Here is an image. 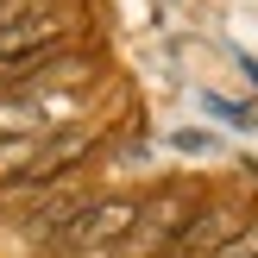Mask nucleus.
<instances>
[{
  "label": "nucleus",
  "mask_w": 258,
  "mask_h": 258,
  "mask_svg": "<svg viewBox=\"0 0 258 258\" xmlns=\"http://www.w3.org/2000/svg\"><path fill=\"white\" fill-rule=\"evenodd\" d=\"M133 221H139V202H126V196L88 202V208H76L70 221L57 227L50 246H57V252H107V246H120V239L133 233Z\"/></svg>",
  "instance_id": "nucleus-1"
},
{
  "label": "nucleus",
  "mask_w": 258,
  "mask_h": 258,
  "mask_svg": "<svg viewBox=\"0 0 258 258\" xmlns=\"http://www.w3.org/2000/svg\"><path fill=\"white\" fill-rule=\"evenodd\" d=\"M183 202L176 196H164V202H151V208H139V221H133V233H126V246H151V239H164V233H183Z\"/></svg>",
  "instance_id": "nucleus-2"
},
{
  "label": "nucleus",
  "mask_w": 258,
  "mask_h": 258,
  "mask_svg": "<svg viewBox=\"0 0 258 258\" xmlns=\"http://www.w3.org/2000/svg\"><path fill=\"white\" fill-rule=\"evenodd\" d=\"M233 233V221H227V214H202L196 227H183V233H176V258H196L202 246H214V239H227Z\"/></svg>",
  "instance_id": "nucleus-3"
},
{
  "label": "nucleus",
  "mask_w": 258,
  "mask_h": 258,
  "mask_svg": "<svg viewBox=\"0 0 258 258\" xmlns=\"http://www.w3.org/2000/svg\"><path fill=\"white\" fill-rule=\"evenodd\" d=\"M208 258H258V227H252V233H227Z\"/></svg>",
  "instance_id": "nucleus-4"
}]
</instances>
